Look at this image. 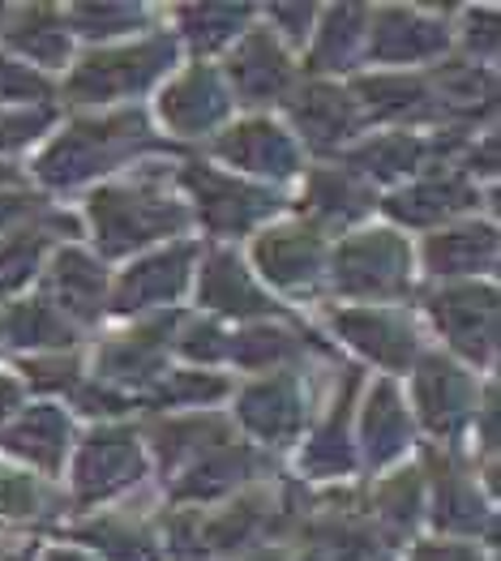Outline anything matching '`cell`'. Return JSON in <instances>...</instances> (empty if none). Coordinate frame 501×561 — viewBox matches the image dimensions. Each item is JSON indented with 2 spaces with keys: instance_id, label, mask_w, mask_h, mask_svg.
Masks as SVG:
<instances>
[{
  "instance_id": "51",
  "label": "cell",
  "mask_w": 501,
  "mask_h": 561,
  "mask_svg": "<svg viewBox=\"0 0 501 561\" xmlns=\"http://www.w3.org/2000/svg\"><path fill=\"white\" fill-rule=\"evenodd\" d=\"M82 403H87V412H116V408H121V399H112V394H103V390L82 394Z\"/></svg>"
},
{
  "instance_id": "36",
  "label": "cell",
  "mask_w": 501,
  "mask_h": 561,
  "mask_svg": "<svg viewBox=\"0 0 501 561\" xmlns=\"http://www.w3.org/2000/svg\"><path fill=\"white\" fill-rule=\"evenodd\" d=\"M210 442H224V424L219 421H189V424H168V428H159V450H163V459H181L184 450H197V446H210Z\"/></svg>"
},
{
  "instance_id": "8",
  "label": "cell",
  "mask_w": 501,
  "mask_h": 561,
  "mask_svg": "<svg viewBox=\"0 0 501 561\" xmlns=\"http://www.w3.org/2000/svg\"><path fill=\"white\" fill-rule=\"evenodd\" d=\"M189 262H193V244H177L150 262L134 266L125 279H121V291H116V309H146V305H163L172 300L184 287V275H189Z\"/></svg>"
},
{
  "instance_id": "13",
  "label": "cell",
  "mask_w": 501,
  "mask_h": 561,
  "mask_svg": "<svg viewBox=\"0 0 501 561\" xmlns=\"http://www.w3.org/2000/svg\"><path fill=\"white\" fill-rule=\"evenodd\" d=\"M219 154L231 159V163H240V168L271 172V176H287V172L296 168V150H292V141L283 138L274 125H262V121L231 129L228 138L219 141Z\"/></svg>"
},
{
  "instance_id": "16",
  "label": "cell",
  "mask_w": 501,
  "mask_h": 561,
  "mask_svg": "<svg viewBox=\"0 0 501 561\" xmlns=\"http://www.w3.org/2000/svg\"><path fill=\"white\" fill-rule=\"evenodd\" d=\"M334 327L343 330L361 352H368L382 365H408L411 356V330L395 322L390 313H339Z\"/></svg>"
},
{
  "instance_id": "15",
  "label": "cell",
  "mask_w": 501,
  "mask_h": 561,
  "mask_svg": "<svg viewBox=\"0 0 501 561\" xmlns=\"http://www.w3.org/2000/svg\"><path fill=\"white\" fill-rule=\"evenodd\" d=\"M202 300L224 309V313H240V318H253V313H266V296L249 283V275L240 271V262L231 253H219L206 262L202 271Z\"/></svg>"
},
{
  "instance_id": "35",
  "label": "cell",
  "mask_w": 501,
  "mask_h": 561,
  "mask_svg": "<svg viewBox=\"0 0 501 561\" xmlns=\"http://www.w3.org/2000/svg\"><path fill=\"white\" fill-rule=\"evenodd\" d=\"M292 334H283V330H249V334H240L236 343H231L228 352L236 360H244V365H271V360H283V356H292Z\"/></svg>"
},
{
  "instance_id": "32",
  "label": "cell",
  "mask_w": 501,
  "mask_h": 561,
  "mask_svg": "<svg viewBox=\"0 0 501 561\" xmlns=\"http://www.w3.org/2000/svg\"><path fill=\"white\" fill-rule=\"evenodd\" d=\"M480 502L467 493V484L458 480L455 471H446L442 480H437V523L442 527H458V531H471V527H480Z\"/></svg>"
},
{
  "instance_id": "18",
  "label": "cell",
  "mask_w": 501,
  "mask_h": 561,
  "mask_svg": "<svg viewBox=\"0 0 501 561\" xmlns=\"http://www.w3.org/2000/svg\"><path fill=\"white\" fill-rule=\"evenodd\" d=\"M352 103L348 94L330 91V87H314V91L300 94L296 103V125L305 129V138L314 146H334L352 134Z\"/></svg>"
},
{
  "instance_id": "21",
  "label": "cell",
  "mask_w": 501,
  "mask_h": 561,
  "mask_svg": "<svg viewBox=\"0 0 501 561\" xmlns=\"http://www.w3.org/2000/svg\"><path fill=\"white\" fill-rule=\"evenodd\" d=\"M498 253L493 228H463L451 236H433L429 240V262L437 275H458V271H476L489 266Z\"/></svg>"
},
{
  "instance_id": "52",
  "label": "cell",
  "mask_w": 501,
  "mask_h": 561,
  "mask_svg": "<svg viewBox=\"0 0 501 561\" xmlns=\"http://www.w3.org/2000/svg\"><path fill=\"white\" fill-rule=\"evenodd\" d=\"M18 403V381H9V377H0V416L9 412Z\"/></svg>"
},
{
  "instance_id": "38",
  "label": "cell",
  "mask_w": 501,
  "mask_h": 561,
  "mask_svg": "<svg viewBox=\"0 0 501 561\" xmlns=\"http://www.w3.org/2000/svg\"><path fill=\"white\" fill-rule=\"evenodd\" d=\"M39 253H44V236H13L0 249V283L4 287H18L22 279H31Z\"/></svg>"
},
{
  "instance_id": "25",
  "label": "cell",
  "mask_w": 501,
  "mask_h": 561,
  "mask_svg": "<svg viewBox=\"0 0 501 561\" xmlns=\"http://www.w3.org/2000/svg\"><path fill=\"white\" fill-rule=\"evenodd\" d=\"M163 339H168V327H163V322L150 330H137V334L121 339L116 347L103 352V369H107L112 377L155 374V365H159V356H163Z\"/></svg>"
},
{
  "instance_id": "12",
  "label": "cell",
  "mask_w": 501,
  "mask_h": 561,
  "mask_svg": "<svg viewBox=\"0 0 501 561\" xmlns=\"http://www.w3.org/2000/svg\"><path fill=\"white\" fill-rule=\"evenodd\" d=\"M415 394L424 408V421L437 433H455L458 421L467 416V377L446 360H424L415 377Z\"/></svg>"
},
{
  "instance_id": "14",
  "label": "cell",
  "mask_w": 501,
  "mask_h": 561,
  "mask_svg": "<svg viewBox=\"0 0 501 561\" xmlns=\"http://www.w3.org/2000/svg\"><path fill=\"white\" fill-rule=\"evenodd\" d=\"M231 78H236V91L244 94V99H271L287 87V60H283V51L271 44V35H249L240 51H236V60H231Z\"/></svg>"
},
{
  "instance_id": "48",
  "label": "cell",
  "mask_w": 501,
  "mask_h": 561,
  "mask_svg": "<svg viewBox=\"0 0 501 561\" xmlns=\"http://www.w3.org/2000/svg\"><path fill=\"white\" fill-rule=\"evenodd\" d=\"M69 377H73L69 360L65 365H35L31 369V381H39V386H69Z\"/></svg>"
},
{
  "instance_id": "3",
  "label": "cell",
  "mask_w": 501,
  "mask_h": 561,
  "mask_svg": "<svg viewBox=\"0 0 501 561\" xmlns=\"http://www.w3.org/2000/svg\"><path fill=\"white\" fill-rule=\"evenodd\" d=\"M334 279L343 291L390 296L408 283V244L390 232L361 236V240L343 244V253L334 262Z\"/></svg>"
},
{
  "instance_id": "11",
  "label": "cell",
  "mask_w": 501,
  "mask_h": 561,
  "mask_svg": "<svg viewBox=\"0 0 501 561\" xmlns=\"http://www.w3.org/2000/svg\"><path fill=\"white\" fill-rule=\"evenodd\" d=\"M258 262L274 283L283 287H296V283H309L318 275L321 262V240L314 232H300V228H283L258 240Z\"/></svg>"
},
{
  "instance_id": "4",
  "label": "cell",
  "mask_w": 501,
  "mask_h": 561,
  "mask_svg": "<svg viewBox=\"0 0 501 561\" xmlns=\"http://www.w3.org/2000/svg\"><path fill=\"white\" fill-rule=\"evenodd\" d=\"M172 60L168 39H150L134 51H112V56H94L73 73V99H112V94L141 91L150 78H159V69Z\"/></svg>"
},
{
  "instance_id": "53",
  "label": "cell",
  "mask_w": 501,
  "mask_h": 561,
  "mask_svg": "<svg viewBox=\"0 0 501 561\" xmlns=\"http://www.w3.org/2000/svg\"><path fill=\"white\" fill-rule=\"evenodd\" d=\"M47 561H87V558H78V553H52Z\"/></svg>"
},
{
  "instance_id": "39",
  "label": "cell",
  "mask_w": 501,
  "mask_h": 561,
  "mask_svg": "<svg viewBox=\"0 0 501 561\" xmlns=\"http://www.w3.org/2000/svg\"><path fill=\"white\" fill-rule=\"evenodd\" d=\"M47 82L39 73L13 65V60H0V99H44Z\"/></svg>"
},
{
  "instance_id": "49",
  "label": "cell",
  "mask_w": 501,
  "mask_h": 561,
  "mask_svg": "<svg viewBox=\"0 0 501 561\" xmlns=\"http://www.w3.org/2000/svg\"><path fill=\"white\" fill-rule=\"evenodd\" d=\"M31 210H35V197H0V228L22 219V215H31Z\"/></svg>"
},
{
  "instance_id": "45",
  "label": "cell",
  "mask_w": 501,
  "mask_h": 561,
  "mask_svg": "<svg viewBox=\"0 0 501 561\" xmlns=\"http://www.w3.org/2000/svg\"><path fill=\"white\" fill-rule=\"evenodd\" d=\"M47 125V112L39 116H0V146H18V141L35 138Z\"/></svg>"
},
{
  "instance_id": "19",
  "label": "cell",
  "mask_w": 501,
  "mask_h": 561,
  "mask_svg": "<svg viewBox=\"0 0 501 561\" xmlns=\"http://www.w3.org/2000/svg\"><path fill=\"white\" fill-rule=\"evenodd\" d=\"M403 442H408V416L399 408V394H395V386H377L365 412L368 459L373 463H386V459H395L403 450Z\"/></svg>"
},
{
  "instance_id": "17",
  "label": "cell",
  "mask_w": 501,
  "mask_h": 561,
  "mask_svg": "<svg viewBox=\"0 0 501 561\" xmlns=\"http://www.w3.org/2000/svg\"><path fill=\"white\" fill-rule=\"evenodd\" d=\"M240 416H244V424L253 433H262V437H287L300 424V399H296V390H292L287 377H274V381L253 386L240 399Z\"/></svg>"
},
{
  "instance_id": "33",
  "label": "cell",
  "mask_w": 501,
  "mask_h": 561,
  "mask_svg": "<svg viewBox=\"0 0 501 561\" xmlns=\"http://www.w3.org/2000/svg\"><path fill=\"white\" fill-rule=\"evenodd\" d=\"M415 159H420V141L415 138H382L356 154V163L368 168L373 176H399V172L415 168Z\"/></svg>"
},
{
  "instance_id": "31",
  "label": "cell",
  "mask_w": 501,
  "mask_h": 561,
  "mask_svg": "<svg viewBox=\"0 0 501 561\" xmlns=\"http://www.w3.org/2000/svg\"><path fill=\"white\" fill-rule=\"evenodd\" d=\"M9 339L22 343V347H31V343H69V330L47 305H18L9 313Z\"/></svg>"
},
{
  "instance_id": "46",
  "label": "cell",
  "mask_w": 501,
  "mask_h": 561,
  "mask_svg": "<svg viewBox=\"0 0 501 561\" xmlns=\"http://www.w3.org/2000/svg\"><path fill=\"white\" fill-rule=\"evenodd\" d=\"M253 518H258L253 515V506H244L240 515H228L224 523H215V527H210V540H215V545H231V540H240V536L253 527Z\"/></svg>"
},
{
  "instance_id": "50",
  "label": "cell",
  "mask_w": 501,
  "mask_h": 561,
  "mask_svg": "<svg viewBox=\"0 0 501 561\" xmlns=\"http://www.w3.org/2000/svg\"><path fill=\"white\" fill-rule=\"evenodd\" d=\"M274 18L292 26L287 35H300V31H305V22H309V4H300V9H274Z\"/></svg>"
},
{
  "instance_id": "42",
  "label": "cell",
  "mask_w": 501,
  "mask_h": 561,
  "mask_svg": "<svg viewBox=\"0 0 501 561\" xmlns=\"http://www.w3.org/2000/svg\"><path fill=\"white\" fill-rule=\"evenodd\" d=\"M224 394V381L219 377H202V374H177L172 386H163V399H215Z\"/></svg>"
},
{
  "instance_id": "26",
  "label": "cell",
  "mask_w": 501,
  "mask_h": 561,
  "mask_svg": "<svg viewBox=\"0 0 501 561\" xmlns=\"http://www.w3.org/2000/svg\"><path fill=\"white\" fill-rule=\"evenodd\" d=\"M249 468H253L249 450H219V455H210L206 463H197V468L189 471L177 493L181 497H215V493L231 489L236 480H244Z\"/></svg>"
},
{
  "instance_id": "44",
  "label": "cell",
  "mask_w": 501,
  "mask_h": 561,
  "mask_svg": "<svg viewBox=\"0 0 501 561\" xmlns=\"http://www.w3.org/2000/svg\"><path fill=\"white\" fill-rule=\"evenodd\" d=\"M386 515L395 518V523H411L415 518V480H395L390 484V493H386Z\"/></svg>"
},
{
  "instance_id": "5",
  "label": "cell",
  "mask_w": 501,
  "mask_h": 561,
  "mask_svg": "<svg viewBox=\"0 0 501 561\" xmlns=\"http://www.w3.org/2000/svg\"><path fill=\"white\" fill-rule=\"evenodd\" d=\"M437 327L451 334L458 352L485 360L498 339V296L493 287H451L433 300Z\"/></svg>"
},
{
  "instance_id": "24",
  "label": "cell",
  "mask_w": 501,
  "mask_h": 561,
  "mask_svg": "<svg viewBox=\"0 0 501 561\" xmlns=\"http://www.w3.org/2000/svg\"><path fill=\"white\" fill-rule=\"evenodd\" d=\"M9 44L31 51V56L44 60V65H56V60H65V51H69V35H65V26L56 22L52 9H26V13L13 22Z\"/></svg>"
},
{
  "instance_id": "10",
  "label": "cell",
  "mask_w": 501,
  "mask_h": 561,
  "mask_svg": "<svg viewBox=\"0 0 501 561\" xmlns=\"http://www.w3.org/2000/svg\"><path fill=\"white\" fill-rule=\"evenodd\" d=\"M446 47V31L408 9H386L373 31V56L382 60H420Z\"/></svg>"
},
{
  "instance_id": "9",
  "label": "cell",
  "mask_w": 501,
  "mask_h": 561,
  "mask_svg": "<svg viewBox=\"0 0 501 561\" xmlns=\"http://www.w3.org/2000/svg\"><path fill=\"white\" fill-rule=\"evenodd\" d=\"M224 112H228V94L215 82L210 69H193L189 78H181L172 91L163 94V121L177 125L181 134L210 129Z\"/></svg>"
},
{
  "instance_id": "41",
  "label": "cell",
  "mask_w": 501,
  "mask_h": 561,
  "mask_svg": "<svg viewBox=\"0 0 501 561\" xmlns=\"http://www.w3.org/2000/svg\"><path fill=\"white\" fill-rule=\"evenodd\" d=\"M35 511V489L22 476H0V515H31Z\"/></svg>"
},
{
  "instance_id": "34",
  "label": "cell",
  "mask_w": 501,
  "mask_h": 561,
  "mask_svg": "<svg viewBox=\"0 0 501 561\" xmlns=\"http://www.w3.org/2000/svg\"><path fill=\"white\" fill-rule=\"evenodd\" d=\"M141 22V9L134 4H78L73 9V26L82 35H116V31H129Z\"/></svg>"
},
{
  "instance_id": "1",
  "label": "cell",
  "mask_w": 501,
  "mask_h": 561,
  "mask_svg": "<svg viewBox=\"0 0 501 561\" xmlns=\"http://www.w3.org/2000/svg\"><path fill=\"white\" fill-rule=\"evenodd\" d=\"M91 219H94V228H99V240H103L107 253H125V249H134V244H146L150 236H163L184 224V215L177 206L137 197V193H125V188L94 193Z\"/></svg>"
},
{
  "instance_id": "6",
  "label": "cell",
  "mask_w": 501,
  "mask_h": 561,
  "mask_svg": "<svg viewBox=\"0 0 501 561\" xmlns=\"http://www.w3.org/2000/svg\"><path fill=\"white\" fill-rule=\"evenodd\" d=\"M184 185L202 197V215H206V224L219 228V232H244L249 224H258L262 215L274 210L271 193L236 185V181L215 176V172H206V168H189V172H184Z\"/></svg>"
},
{
  "instance_id": "30",
  "label": "cell",
  "mask_w": 501,
  "mask_h": 561,
  "mask_svg": "<svg viewBox=\"0 0 501 561\" xmlns=\"http://www.w3.org/2000/svg\"><path fill=\"white\" fill-rule=\"evenodd\" d=\"M184 31L197 47H219L231 31L249 18V9H231V4H202V9H184Z\"/></svg>"
},
{
  "instance_id": "2",
  "label": "cell",
  "mask_w": 501,
  "mask_h": 561,
  "mask_svg": "<svg viewBox=\"0 0 501 561\" xmlns=\"http://www.w3.org/2000/svg\"><path fill=\"white\" fill-rule=\"evenodd\" d=\"M141 134V121L137 116H121V121H107V125H78L73 134L56 141L39 159V172L52 185H73L82 176H91L99 168H107L125 141H134Z\"/></svg>"
},
{
  "instance_id": "23",
  "label": "cell",
  "mask_w": 501,
  "mask_h": 561,
  "mask_svg": "<svg viewBox=\"0 0 501 561\" xmlns=\"http://www.w3.org/2000/svg\"><path fill=\"white\" fill-rule=\"evenodd\" d=\"M65 433H69V424L56 408H35L26 421L9 433V450L31 455L35 463L52 468L60 459V450H65Z\"/></svg>"
},
{
  "instance_id": "22",
  "label": "cell",
  "mask_w": 501,
  "mask_h": 561,
  "mask_svg": "<svg viewBox=\"0 0 501 561\" xmlns=\"http://www.w3.org/2000/svg\"><path fill=\"white\" fill-rule=\"evenodd\" d=\"M56 291H60V305L78 318H99V296H103V271L94 266L87 253L69 249L60 253L56 262Z\"/></svg>"
},
{
  "instance_id": "40",
  "label": "cell",
  "mask_w": 501,
  "mask_h": 561,
  "mask_svg": "<svg viewBox=\"0 0 501 561\" xmlns=\"http://www.w3.org/2000/svg\"><path fill=\"white\" fill-rule=\"evenodd\" d=\"M94 540H103V549L116 561H155V549L146 540H137L129 531H112V527H99Z\"/></svg>"
},
{
  "instance_id": "27",
  "label": "cell",
  "mask_w": 501,
  "mask_h": 561,
  "mask_svg": "<svg viewBox=\"0 0 501 561\" xmlns=\"http://www.w3.org/2000/svg\"><path fill=\"white\" fill-rule=\"evenodd\" d=\"M309 202H314V210H318V215L334 219V224H348V219H356V215H365L368 210L365 188L352 185V181H348V176H339V172H321V176H314Z\"/></svg>"
},
{
  "instance_id": "28",
  "label": "cell",
  "mask_w": 501,
  "mask_h": 561,
  "mask_svg": "<svg viewBox=\"0 0 501 561\" xmlns=\"http://www.w3.org/2000/svg\"><path fill=\"white\" fill-rule=\"evenodd\" d=\"M361 22H365V9H356V4L334 9L326 18V31H321L318 51H314V69H330V65L348 60V51H352L356 35H361Z\"/></svg>"
},
{
  "instance_id": "29",
  "label": "cell",
  "mask_w": 501,
  "mask_h": 561,
  "mask_svg": "<svg viewBox=\"0 0 501 561\" xmlns=\"http://www.w3.org/2000/svg\"><path fill=\"white\" fill-rule=\"evenodd\" d=\"M361 94L368 99L373 112L382 116H408V112H420L424 107V87L411 82V78H365L361 82Z\"/></svg>"
},
{
  "instance_id": "37",
  "label": "cell",
  "mask_w": 501,
  "mask_h": 561,
  "mask_svg": "<svg viewBox=\"0 0 501 561\" xmlns=\"http://www.w3.org/2000/svg\"><path fill=\"white\" fill-rule=\"evenodd\" d=\"M305 463H309L314 471H348L352 468V450H348V442H343V408H339V416L314 437Z\"/></svg>"
},
{
  "instance_id": "20",
  "label": "cell",
  "mask_w": 501,
  "mask_h": 561,
  "mask_svg": "<svg viewBox=\"0 0 501 561\" xmlns=\"http://www.w3.org/2000/svg\"><path fill=\"white\" fill-rule=\"evenodd\" d=\"M471 202V188L458 185V181H429V185H415L399 197L386 202V210L395 219H408V224H437L442 215H455Z\"/></svg>"
},
{
  "instance_id": "7",
  "label": "cell",
  "mask_w": 501,
  "mask_h": 561,
  "mask_svg": "<svg viewBox=\"0 0 501 561\" xmlns=\"http://www.w3.org/2000/svg\"><path fill=\"white\" fill-rule=\"evenodd\" d=\"M137 471H141V455H137L134 433H99L78 459V493L103 497V493L137 480Z\"/></svg>"
},
{
  "instance_id": "47",
  "label": "cell",
  "mask_w": 501,
  "mask_h": 561,
  "mask_svg": "<svg viewBox=\"0 0 501 561\" xmlns=\"http://www.w3.org/2000/svg\"><path fill=\"white\" fill-rule=\"evenodd\" d=\"M415 561H480V558L471 549H463V545H420Z\"/></svg>"
},
{
  "instance_id": "43",
  "label": "cell",
  "mask_w": 501,
  "mask_h": 561,
  "mask_svg": "<svg viewBox=\"0 0 501 561\" xmlns=\"http://www.w3.org/2000/svg\"><path fill=\"white\" fill-rule=\"evenodd\" d=\"M181 347H184V356H193V360H215V356H224V352H228L231 343H224V330L193 327Z\"/></svg>"
}]
</instances>
